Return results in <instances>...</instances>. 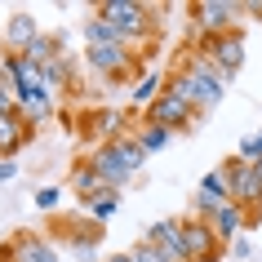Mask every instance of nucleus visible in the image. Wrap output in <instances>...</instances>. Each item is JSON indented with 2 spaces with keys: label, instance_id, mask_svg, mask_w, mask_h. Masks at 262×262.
<instances>
[{
  "label": "nucleus",
  "instance_id": "obj_1",
  "mask_svg": "<svg viewBox=\"0 0 262 262\" xmlns=\"http://www.w3.org/2000/svg\"><path fill=\"white\" fill-rule=\"evenodd\" d=\"M94 18H102V23H111V27L120 31V40L138 54V49H147V45L156 40V27H160V18H156L151 5H142V0H102V5H94Z\"/></svg>",
  "mask_w": 262,
  "mask_h": 262
},
{
  "label": "nucleus",
  "instance_id": "obj_2",
  "mask_svg": "<svg viewBox=\"0 0 262 262\" xmlns=\"http://www.w3.org/2000/svg\"><path fill=\"white\" fill-rule=\"evenodd\" d=\"M89 160H94V169L120 191V187H129V182L142 173V165H147L151 156L138 147V138H120V142H98V147H89Z\"/></svg>",
  "mask_w": 262,
  "mask_h": 262
},
{
  "label": "nucleus",
  "instance_id": "obj_3",
  "mask_svg": "<svg viewBox=\"0 0 262 262\" xmlns=\"http://www.w3.org/2000/svg\"><path fill=\"white\" fill-rule=\"evenodd\" d=\"M218 173L227 178V187H231V200L249 213V222L262 218V182H258V169L249 165V160H240V156H227L218 165Z\"/></svg>",
  "mask_w": 262,
  "mask_h": 262
},
{
  "label": "nucleus",
  "instance_id": "obj_4",
  "mask_svg": "<svg viewBox=\"0 0 262 262\" xmlns=\"http://www.w3.org/2000/svg\"><path fill=\"white\" fill-rule=\"evenodd\" d=\"M84 67L102 76L107 84H124L129 76H138V54L124 49V45H84Z\"/></svg>",
  "mask_w": 262,
  "mask_h": 262
},
{
  "label": "nucleus",
  "instance_id": "obj_5",
  "mask_svg": "<svg viewBox=\"0 0 262 262\" xmlns=\"http://www.w3.org/2000/svg\"><path fill=\"white\" fill-rule=\"evenodd\" d=\"M187 14H191V36H227V31H235V18L245 14V5H235V0H195V5H187Z\"/></svg>",
  "mask_w": 262,
  "mask_h": 262
},
{
  "label": "nucleus",
  "instance_id": "obj_6",
  "mask_svg": "<svg viewBox=\"0 0 262 262\" xmlns=\"http://www.w3.org/2000/svg\"><path fill=\"white\" fill-rule=\"evenodd\" d=\"M191 49H200L222 71V80H231L235 71L245 67V36L240 31H227V36H191Z\"/></svg>",
  "mask_w": 262,
  "mask_h": 262
},
{
  "label": "nucleus",
  "instance_id": "obj_7",
  "mask_svg": "<svg viewBox=\"0 0 262 262\" xmlns=\"http://www.w3.org/2000/svg\"><path fill=\"white\" fill-rule=\"evenodd\" d=\"M80 120H84V134L94 138V147H98V142L134 138V129H138V120H134L129 111H120V107H89Z\"/></svg>",
  "mask_w": 262,
  "mask_h": 262
},
{
  "label": "nucleus",
  "instance_id": "obj_8",
  "mask_svg": "<svg viewBox=\"0 0 262 262\" xmlns=\"http://www.w3.org/2000/svg\"><path fill=\"white\" fill-rule=\"evenodd\" d=\"M182 249H187L191 262H222L231 253V245H222L213 235V227L205 218H191V213H182Z\"/></svg>",
  "mask_w": 262,
  "mask_h": 262
},
{
  "label": "nucleus",
  "instance_id": "obj_9",
  "mask_svg": "<svg viewBox=\"0 0 262 262\" xmlns=\"http://www.w3.org/2000/svg\"><path fill=\"white\" fill-rule=\"evenodd\" d=\"M142 120L147 124H165V129H173V134H187V129H200V111L187 107V102L173 98V94H160L151 107L142 111Z\"/></svg>",
  "mask_w": 262,
  "mask_h": 262
},
{
  "label": "nucleus",
  "instance_id": "obj_10",
  "mask_svg": "<svg viewBox=\"0 0 262 262\" xmlns=\"http://www.w3.org/2000/svg\"><path fill=\"white\" fill-rule=\"evenodd\" d=\"M67 191L80 200V205H94V200H102V195H120L116 187H111L102 173L94 169V160L89 156H80V160H71V178H67Z\"/></svg>",
  "mask_w": 262,
  "mask_h": 262
},
{
  "label": "nucleus",
  "instance_id": "obj_11",
  "mask_svg": "<svg viewBox=\"0 0 262 262\" xmlns=\"http://www.w3.org/2000/svg\"><path fill=\"white\" fill-rule=\"evenodd\" d=\"M142 240L156 245V249H165L173 262H191V258H187V249H182V218H160V222H151V227L142 231Z\"/></svg>",
  "mask_w": 262,
  "mask_h": 262
},
{
  "label": "nucleus",
  "instance_id": "obj_12",
  "mask_svg": "<svg viewBox=\"0 0 262 262\" xmlns=\"http://www.w3.org/2000/svg\"><path fill=\"white\" fill-rule=\"evenodd\" d=\"M9 245H14L18 262H62L58 245L49 240V235H40V231H14V235H9Z\"/></svg>",
  "mask_w": 262,
  "mask_h": 262
},
{
  "label": "nucleus",
  "instance_id": "obj_13",
  "mask_svg": "<svg viewBox=\"0 0 262 262\" xmlns=\"http://www.w3.org/2000/svg\"><path fill=\"white\" fill-rule=\"evenodd\" d=\"M36 36H40L36 14H27V9L9 14V23H5V54H27L31 45H36Z\"/></svg>",
  "mask_w": 262,
  "mask_h": 262
},
{
  "label": "nucleus",
  "instance_id": "obj_14",
  "mask_svg": "<svg viewBox=\"0 0 262 262\" xmlns=\"http://www.w3.org/2000/svg\"><path fill=\"white\" fill-rule=\"evenodd\" d=\"M209 227H213V235H218L222 245H235V240H240V235H245L253 222H249V213L235 205V200H227V205H222L218 213L209 218Z\"/></svg>",
  "mask_w": 262,
  "mask_h": 262
},
{
  "label": "nucleus",
  "instance_id": "obj_15",
  "mask_svg": "<svg viewBox=\"0 0 262 262\" xmlns=\"http://www.w3.org/2000/svg\"><path fill=\"white\" fill-rule=\"evenodd\" d=\"M27 138H31V129L18 116H0V160H14L27 147Z\"/></svg>",
  "mask_w": 262,
  "mask_h": 262
},
{
  "label": "nucleus",
  "instance_id": "obj_16",
  "mask_svg": "<svg viewBox=\"0 0 262 262\" xmlns=\"http://www.w3.org/2000/svg\"><path fill=\"white\" fill-rule=\"evenodd\" d=\"M160 94H165V76H160L156 67H147V71L138 76V80L129 84V102H134V107H142V111L151 107V102H156Z\"/></svg>",
  "mask_w": 262,
  "mask_h": 262
},
{
  "label": "nucleus",
  "instance_id": "obj_17",
  "mask_svg": "<svg viewBox=\"0 0 262 262\" xmlns=\"http://www.w3.org/2000/svg\"><path fill=\"white\" fill-rule=\"evenodd\" d=\"M54 116H58V102H49V98H23V102H18V120L27 124L31 134H36L40 124H49Z\"/></svg>",
  "mask_w": 262,
  "mask_h": 262
},
{
  "label": "nucleus",
  "instance_id": "obj_18",
  "mask_svg": "<svg viewBox=\"0 0 262 262\" xmlns=\"http://www.w3.org/2000/svg\"><path fill=\"white\" fill-rule=\"evenodd\" d=\"M134 138H138V147H142L147 156H156V151H165L169 142H173V129H165V124H147V120H138Z\"/></svg>",
  "mask_w": 262,
  "mask_h": 262
},
{
  "label": "nucleus",
  "instance_id": "obj_19",
  "mask_svg": "<svg viewBox=\"0 0 262 262\" xmlns=\"http://www.w3.org/2000/svg\"><path fill=\"white\" fill-rule=\"evenodd\" d=\"M27 58L36 62V67H49L54 58H62V31H40L36 45L27 49Z\"/></svg>",
  "mask_w": 262,
  "mask_h": 262
},
{
  "label": "nucleus",
  "instance_id": "obj_20",
  "mask_svg": "<svg viewBox=\"0 0 262 262\" xmlns=\"http://www.w3.org/2000/svg\"><path fill=\"white\" fill-rule=\"evenodd\" d=\"M80 36H84V45H124L120 31L111 27V23H102V18H94V14L80 23ZM124 49H129V45H124Z\"/></svg>",
  "mask_w": 262,
  "mask_h": 262
},
{
  "label": "nucleus",
  "instance_id": "obj_21",
  "mask_svg": "<svg viewBox=\"0 0 262 262\" xmlns=\"http://www.w3.org/2000/svg\"><path fill=\"white\" fill-rule=\"evenodd\" d=\"M62 200H67V187H58V182H49V187L36 191V209L40 213H54V218H58V209H62Z\"/></svg>",
  "mask_w": 262,
  "mask_h": 262
},
{
  "label": "nucleus",
  "instance_id": "obj_22",
  "mask_svg": "<svg viewBox=\"0 0 262 262\" xmlns=\"http://www.w3.org/2000/svg\"><path fill=\"white\" fill-rule=\"evenodd\" d=\"M200 191H205V195H213V200H222V205L231 200V187H227V178H222L218 169H209L205 178H200Z\"/></svg>",
  "mask_w": 262,
  "mask_h": 262
},
{
  "label": "nucleus",
  "instance_id": "obj_23",
  "mask_svg": "<svg viewBox=\"0 0 262 262\" xmlns=\"http://www.w3.org/2000/svg\"><path fill=\"white\" fill-rule=\"evenodd\" d=\"M18 102H23L18 98V84L0 71V116H18Z\"/></svg>",
  "mask_w": 262,
  "mask_h": 262
},
{
  "label": "nucleus",
  "instance_id": "obj_24",
  "mask_svg": "<svg viewBox=\"0 0 262 262\" xmlns=\"http://www.w3.org/2000/svg\"><path fill=\"white\" fill-rule=\"evenodd\" d=\"M62 249H67L76 262H107L102 253H98V240H67Z\"/></svg>",
  "mask_w": 262,
  "mask_h": 262
},
{
  "label": "nucleus",
  "instance_id": "obj_25",
  "mask_svg": "<svg viewBox=\"0 0 262 262\" xmlns=\"http://www.w3.org/2000/svg\"><path fill=\"white\" fill-rule=\"evenodd\" d=\"M84 213H89V218L98 222V227H102V222L111 218V213H116V209H120V195H102V200H94V205H80Z\"/></svg>",
  "mask_w": 262,
  "mask_h": 262
},
{
  "label": "nucleus",
  "instance_id": "obj_26",
  "mask_svg": "<svg viewBox=\"0 0 262 262\" xmlns=\"http://www.w3.org/2000/svg\"><path fill=\"white\" fill-rule=\"evenodd\" d=\"M235 156L253 165V160H258V156H262V147H258V134H245V138H240V147H235Z\"/></svg>",
  "mask_w": 262,
  "mask_h": 262
},
{
  "label": "nucleus",
  "instance_id": "obj_27",
  "mask_svg": "<svg viewBox=\"0 0 262 262\" xmlns=\"http://www.w3.org/2000/svg\"><path fill=\"white\" fill-rule=\"evenodd\" d=\"M249 253H253V245H249L245 235H240V240H235V245H231V258H240V262H245Z\"/></svg>",
  "mask_w": 262,
  "mask_h": 262
},
{
  "label": "nucleus",
  "instance_id": "obj_28",
  "mask_svg": "<svg viewBox=\"0 0 262 262\" xmlns=\"http://www.w3.org/2000/svg\"><path fill=\"white\" fill-rule=\"evenodd\" d=\"M18 173V160H0V182H9Z\"/></svg>",
  "mask_w": 262,
  "mask_h": 262
},
{
  "label": "nucleus",
  "instance_id": "obj_29",
  "mask_svg": "<svg viewBox=\"0 0 262 262\" xmlns=\"http://www.w3.org/2000/svg\"><path fill=\"white\" fill-rule=\"evenodd\" d=\"M0 262H18V253H14V245H9V240H0Z\"/></svg>",
  "mask_w": 262,
  "mask_h": 262
},
{
  "label": "nucleus",
  "instance_id": "obj_30",
  "mask_svg": "<svg viewBox=\"0 0 262 262\" xmlns=\"http://www.w3.org/2000/svg\"><path fill=\"white\" fill-rule=\"evenodd\" d=\"M107 262H138V258H134V249H124V253H111Z\"/></svg>",
  "mask_w": 262,
  "mask_h": 262
},
{
  "label": "nucleus",
  "instance_id": "obj_31",
  "mask_svg": "<svg viewBox=\"0 0 262 262\" xmlns=\"http://www.w3.org/2000/svg\"><path fill=\"white\" fill-rule=\"evenodd\" d=\"M245 14H262V0H245Z\"/></svg>",
  "mask_w": 262,
  "mask_h": 262
},
{
  "label": "nucleus",
  "instance_id": "obj_32",
  "mask_svg": "<svg viewBox=\"0 0 262 262\" xmlns=\"http://www.w3.org/2000/svg\"><path fill=\"white\" fill-rule=\"evenodd\" d=\"M253 169H258V182H262V156H258V160H253Z\"/></svg>",
  "mask_w": 262,
  "mask_h": 262
},
{
  "label": "nucleus",
  "instance_id": "obj_33",
  "mask_svg": "<svg viewBox=\"0 0 262 262\" xmlns=\"http://www.w3.org/2000/svg\"><path fill=\"white\" fill-rule=\"evenodd\" d=\"M258 147H262V129H258Z\"/></svg>",
  "mask_w": 262,
  "mask_h": 262
}]
</instances>
